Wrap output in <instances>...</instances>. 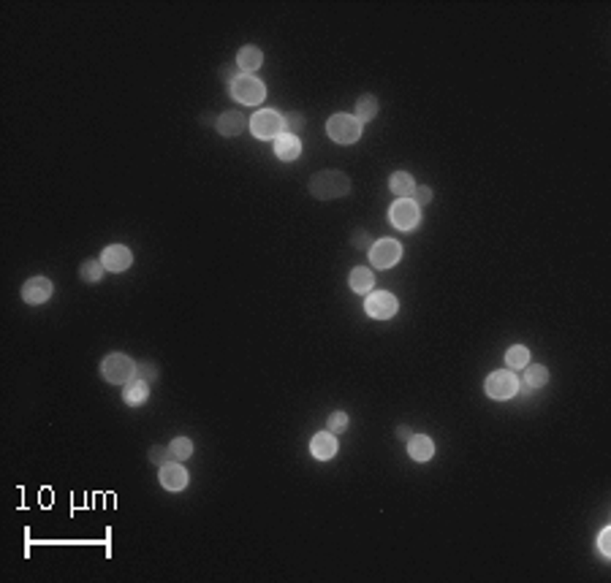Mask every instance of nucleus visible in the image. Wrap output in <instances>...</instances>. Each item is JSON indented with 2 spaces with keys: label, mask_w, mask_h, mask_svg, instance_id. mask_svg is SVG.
<instances>
[{
  "label": "nucleus",
  "mask_w": 611,
  "mask_h": 583,
  "mask_svg": "<svg viewBox=\"0 0 611 583\" xmlns=\"http://www.w3.org/2000/svg\"><path fill=\"white\" fill-rule=\"evenodd\" d=\"M345 429H348V416H345L342 410L332 413V416H329V432H332V434H342Z\"/></svg>",
  "instance_id": "nucleus-28"
},
{
  "label": "nucleus",
  "mask_w": 611,
  "mask_h": 583,
  "mask_svg": "<svg viewBox=\"0 0 611 583\" xmlns=\"http://www.w3.org/2000/svg\"><path fill=\"white\" fill-rule=\"evenodd\" d=\"M408 456H411L413 461H429V459L435 456V445H432V440H429L427 434H411V440H408Z\"/></svg>",
  "instance_id": "nucleus-15"
},
{
  "label": "nucleus",
  "mask_w": 611,
  "mask_h": 583,
  "mask_svg": "<svg viewBox=\"0 0 611 583\" xmlns=\"http://www.w3.org/2000/svg\"><path fill=\"white\" fill-rule=\"evenodd\" d=\"M505 361H508L511 369H525L530 363V350L525 345H514V347L505 353Z\"/></svg>",
  "instance_id": "nucleus-25"
},
{
  "label": "nucleus",
  "mask_w": 611,
  "mask_h": 583,
  "mask_svg": "<svg viewBox=\"0 0 611 583\" xmlns=\"http://www.w3.org/2000/svg\"><path fill=\"white\" fill-rule=\"evenodd\" d=\"M264 65V52L258 47H242L239 55H237V68L239 74H253Z\"/></svg>",
  "instance_id": "nucleus-16"
},
{
  "label": "nucleus",
  "mask_w": 611,
  "mask_h": 583,
  "mask_svg": "<svg viewBox=\"0 0 611 583\" xmlns=\"http://www.w3.org/2000/svg\"><path fill=\"white\" fill-rule=\"evenodd\" d=\"M354 245H356L359 250H370V247H372V242H370L367 233H356V236H354Z\"/></svg>",
  "instance_id": "nucleus-33"
},
{
  "label": "nucleus",
  "mask_w": 611,
  "mask_h": 583,
  "mask_svg": "<svg viewBox=\"0 0 611 583\" xmlns=\"http://www.w3.org/2000/svg\"><path fill=\"white\" fill-rule=\"evenodd\" d=\"M251 131L255 139H278L285 133V117L275 109H261L251 117Z\"/></svg>",
  "instance_id": "nucleus-4"
},
{
  "label": "nucleus",
  "mask_w": 611,
  "mask_h": 583,
  "mask_svg": "<svg viewBox=\"0 0 611 583\" xmlns=\"http://www.w3.org/2000/svg\"><path fill=\"white\" fill-rule=\"evenodd\" d=\"M150 461L155 464V467H164L166 461H171V456H168V447H161V445H155V447H150Z\"/></svg>",
  "instance_id": "nucleus-29"
},
{
  "label": "nucleus",
  "mask_w": 611,
  "mask_h": 583,
  "mask_svg": "<svg viewBox=\"0 0 611 583\" xmlns=\"http://www.w3.org/2000/svg\"><path fill=\"white\" fill-rule=\"evenodd\" d=\"M411 201H413L416 206H427V204L432 201V190H429V188H424V185H416V190L411 193Z\"/></svg>",
  "instance_id": "nucleus-30"
},
{
  "label": "nucleus",
  "mask_w": 611,
  "mask_h": 583,
  "mask_svg": "<svg viewBox=\"0 0 611 583\" xmlns=\"http://www.w3.org/2000/svg\"><path fill=\"white\" fill-rule=\"evenodd\" d=\"M49 296H52V282L47 277H30L22 285V299L28 304H44L49 302Z\"/></svg>",
  "instance_id": "nucleus-12"
},
{
  "label": "nucleus",
  "mask_w": 611,
  "mask_h": 583,
  "mask_svg": "<svg viewBox=\"0 0 611 583\" xmlns=\"http://www.w3.org/2000/svg\"><path fill=\"white\" fill-rule=\"evenodd\" d=\"M101 263H104L106 272L120 274V272H125L134 263V252L128 250V247H122V245H109L106 250L101 252Z\"/></svg>",
  "instance_id": "nucleus-10"
},
{
  "label": "nucleus",
  "mask_w": 611,
  "mask_h": 583,
  "mask_svg": "<svg viewBox=\"0 0 611 583\" xmlns=\"http://www.w3.org/2000/svg\"><path fill=\"white\" fill-rule=\"evenodd\" d=\"M516 391H519V377L511 372V369H500V372H492L489 377H486V396H492V399H511V396H516Z\"/></svg>",
  "instance_id": "nucleus-6"
},
{
  "label": "nucleus",
  "mask_w": 611,
  "mask_h": 583,
  "mask_svg": "<svg viewBox=\"0 0 611 583\" xmlns=\"http://www.w3.org/2000/svg\"><path fill=\"white\" fill-rule=\"evenodd\" d=\"M351 290H356V293H370L372 290V285H375V274H372V269H367V266H356L354 272H351Z\"/></svg>",
  "instance_id": "nucleus-20"
},
{
  "label": "nucleus",
  "mask_w": 611,
  "mask_h": 583,
  "mask_svg": "<svg viewBox=\"0 0 611 583\" xmlns=\"http://www.w3.org/2000/svg\"><path fill=\"white\" fill-rule=\"evenodd\" d=\"M158 375H161V372H158L155 363H136V375H134V377H139L144 383H155Z\"/></svg>",
  "instance_id": "nucleus-26"
},
{
  "label": "nucleus",
  "mask_w": 611,
  "mask_h": 583,
  "mask_svg": "<svg viewBox=\"0 0 611 583\" xmlns=\"http://www.w3.org/2000/svg\"><path fill=\"white\" fill-rule=\"evenodd\" d=\"M101 375H104V380H109L111 386H125V383L134 380L136 363H134V359H128L125 353H109L104 359V363H101Z\"/></svg>",
  "instance_id": "nucleus-2"
},
{
  "label": "nucleus",
  "mask_w": 611,
  "mask_h": 583,
  "mask_svg": "<svg viewBox=\"0 0 611 583\" xmlns=\"http://www.w3.org/2000/svg\"><path fill=\"white\" fill-rule=\"evenodd\" d=\"M354 190V185H351V176L348 174H342V171H318V174H312V179H310V193L315 195V198H321V201H334V198H342V195H348Z\"/></svg>",
  "instance_id": "nucleus-1"
},
{
  "label": "nucleus",
  "mask_w": 611,
  "mask_h": 583,
  "mask_svg": "<svg viewBox=\"0 0 611 583\" xmlns=\"http://www.w3.org/2000/svg\"><path fill=\"white\" fill-rule=\"evenodd\" d=\"M549 383V369L541 363H527L525 366V386L527 388H543Z\"/></svg>",
  "instance_id": "nucleus-21"
},
{
  "label": "nucleus",
  "mask_w": 611,
  "mask_h": 583,
  "mask_svg": "<svg viewBox=\"0 0 611 583\" xmlns=\"http://www.w3.org/2000/svg\"><path fill=\"white\" fill-rule=\"evenodd\" d=\"M228 90H231V98L239 101L242 106H255V104H261V101L267 98L264 82L251 76V74H239L234 82L228 84Z\"/></svg>",
  "instance_id": "nucleus-3"
},
{
  "label": "nucleus",
  "mask_w": 611,
  "mask_h": 583,
  "mask_svg": "<svg viewBox=\"0 0 611 583\" xmlns=\"http://www.w3.org/2000/svg\"><path fill=\"white\" fill-rule=\"evenodd\" d=\"M364 309H367V315H370V318H375V320H389V318H394V315H397L399 302H397V296H394V293L378 290V293H370V296H367Z\"/></svg>",
  "instance_id": "nucleus-8"
},
{
  "label": "nucleus",
  "mask_w": 611,
  "mask_h": 583,
  "mask_svg": "<svg viewBox=\"0 0 611 583\" xmlns=\"http://www.w3.org/2000/svg\"><path fill=\"white\" fill-rule=\"evenodd\" d=\"M158 480L166 491H182L188 486V470L180 467V461H166L158 473Z\"/></svg>",
  "instance_id": "nucleus-11"
},
{
  "label": "nucleus",
  "mask_w": 611,
  "mask_h": 583,
  "mask_svg": "<svg viewBox=\"0 0 611 583\" xmlns=\"http://www.w3.org/2000/svg\"><path fill=\"white\" fill-rule=\"evenodd\" d=\"M389 188L394 190V195H399V198H411V193L416 190V179H413L408 171H394L389 176Z\"/></svg>",
  "instance_id": "nucleus-19"
},
{
  "label": "nucleus",
  "mask_w": 611,
  "mask_h": 583,
  "mask_svg": "<svg viewBox=\"0 0 611 583\" xmlns=\"http://www.w3.org/2000/svg\"><path fill=\"white\" fill-rule=\"evenodd\" d=\"M305 128V117L299 114V111H291V114H285V133H299Z\"/></svg>",
  "instance_id": "nucleus-27"
},
{
  "label": "nucleus",
  "mask_w": 611,
  "mask_h": 583,
  "mask_svg": "<svg viewBox=\"0 0 611 583\" xmlns=\"http://www.w3.org/2000/svg\"><path fill=\"white\" fill-rule=\"evenodd\" d=\"M598 545H601V554L609 559V556H611V529H603V532H601Z\"/></svg>",
  "instance_id": "nucleus-31"
},
{
  "label": "nucleus",
  "mask_w": 611,
  "mask_h": 583,
  "mask_svg": "<svg viewBox=\"0 0 611 583\" xmlns=\"http://www.w3.org/2000/svg\"><path fill=\"white\" fill-rule=\"evenodd\" d=\"M326 133L337 144H356L361 136V122L351 114H334L326 122Z\"/></svg>",
  "instance_id": "nucleus-5"
},
{
  "label": "nucleus",
  "mask_w": 611,
  "mask_h": 583,
  "mask_svg": "<svg viewBox=\"0 0 611 583\" xmlns=\"http://www.w3.org/2000/svg\"><path fill=\"white\" fill-rule=\"evenodd\" d=\"M399 258H402V245L394 242V239H378L370 247V261H372L375 269H391Z\"/></svg>",
  "instance_id": "nucleus-9"
},
{
  "label": "nucleus",
  "mask_w": 611,
  "mask_h": 583,
  "mask_svg": "<svg viewBox=\"0 0 611 583\" xmlns=\"http://www.w3.org/2000/svg\"><path fill=\"white\" fill-rule=\"evenodd\" d=\"M215 128H218V133L221 136H239L245 128H248V120L242 117V111H223L221 117H218V122H215Z\"/></svg>",
  "instance_id": "nucleus-13"
},
{
  "label": "nucleus",
  "mask_w": 611,
  "mask_h": 583,
  "mask_svg": "<svg viewBox=\"0 0 611 583\" xmlns=\"http://www.w3.org/2000/svg\"><path fill=\"white\" fill-rule=\"evenodd\" d=\"M104 263H101V258L95 261V258H90V261H82V266H79V277L84 282H98V279L104 277Z\"/></svg>",
  "instance_id": "nucleus-24"
},
{
  "label": "nucleus",
  "mask_w": 611,
  "mask_h": 583,
  "mask_svg": "<svg viewBox=\"0 0 611 583\" xmlns=\"http://www.w3.org/2000/svg\"><path fill=\"white\" fill-rule=\"evenodd\" d=\"M166 447H168L171 461H185V459H191V456H193V443H191L188 437H174V440H171Z\"/></svg>",
  "instance_id": "nucleus-23"
},
{
  "label": "nucleus",
  "mask_w": 611,
  "mask_h": 583,
  "mask_svg": "<svg viewBox=\"0 0 611 583\" xmlns=\"http://www.w3.org/2000/svg\"><path fill=\"white\" fill-rule=\"evenodd\" d=\"M147 396H150V386L139 380V377H134L131 383H125V388H122V399H125V404H131V407H141L144 402H147Z\"/></svg>",
  "instance_id": "nucleus-18"
},
{
  "label": "nucleus",
  "mask_w": 611,
  "mask_h": 583,
  "mask_svg": "<svg viewBox=\"0 0 611 583\" xmlns=\"http://www.w3.org/2000/svg\"><path fill=\"white\" fill-rule=\"evenodd\" d=\"M397 437L408 443V440H411V429H408V426H399V429H397Z\"/></svg>",
  "instance_id": "nucleus-34"
},
{
  "label": "nucleus",
  "mask_w": 611,
  "mask_h": 583,
  "mask_svg": "<svg viewBox=\"0 0 611 583\" xmlns=\"http://www.w3.org/2000/svg\"><path fill=\"white\" fill-rule=\"evenodd\" d=\"M275 152H278L280 161H296L299 152H302V141L294 133H283L275 139Z\"/></svg>",
  "instance_id": "nucleus-17"
},
{
  "label": "nucleus",
  "mask_w": 611,
  "mask_h": 583,
  "mask_svg": "<svg viewBox=\"0 0 611 583\" xmlns=\"http://www.w3.org/2000/svg\"><path fill=\"white\" fill-rule=\"evenodd\" d=\"M389 220L399 231H413L421 222V206H416L411 198H399V201H394V206L389 209Z\"/></svg>",
  "instance_id": "nucleus-7"
},
{
  "label": "nucleus",
  "mask_w": 611,
  "mask_h": 583,
  "mask_svg": "<svg viewBox=\"0 0 611 583\" xmlns=\"http://www.w3.org/2000/svg\"><path fill=\"white\" fill-rule=\"evenodd\" d=\"M359 122H370V120H375L378 117V98L375 95H361L359 101H356V114H354Z\"/></svg>",
  "instance_id": "nucleus-22"
},
{
  "label": "nucleus",
  "mask_w": 611,
  "mask_h": 583,
  "mask_svg": "<svg viewBox=\"0 0 611 583\" xmlns=\"http://www.w3.org/2000/svg\"><path fill=\"white\" fill-rule=\"evenodd\" d=\"M310 450H312V456H315V459L329 461L334 453H337V434H332L329 429H326V432H321V434H315V437H312V443H310Z\"/></svg>",
  "instance_id": "nucleus-14"
},
{
  "label": "nucleus",
  "mask_w": 611,
  "mask_h": 583,
  "mask_svg": "<svg viewBox=\"0 0 611 583\" xmlns=\"http://www.w3.org/2000/svg\"><path fill=\"white\" fill-rule=\"evenodd\" d=\"M237 76H239V74H237V65H223V68H221V79H223V82L231 84Z\"/></svg>",
  "instance_id": "nucleus-32"
}]
</instances>
